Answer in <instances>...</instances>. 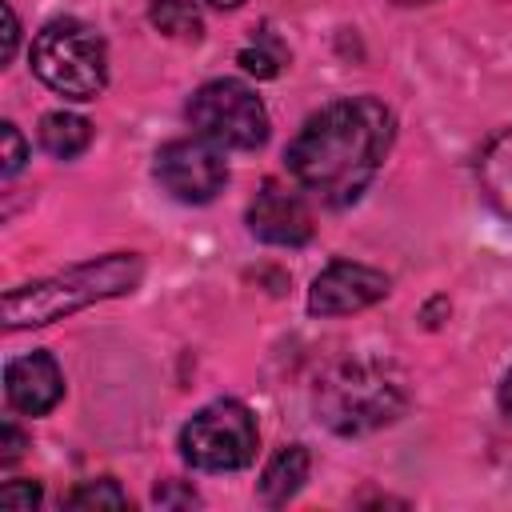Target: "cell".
Here are the masks:
<instances>
[{"label": "cell", "mask_w": 512, "mask_h": 512, "mask_svg": "<svg viewBox=\"0 0 512 512\" xmlns=\"http://www.w3.org/2000/svg\"><path fill=\"white\" fill-rule=\"evenodd\" d=\"M0 140H4V176H16L20 168H24V140H20V132H16V124H0Z\"/></svg>", "instance_id": "ac0fdd59"}, {"label": "cell", "mask_w": 512, "mask_h": 512, "mask_svg": "<svg viewBox=\"0 0 512 512\" xmlns=\"http://www.w3.org/2000/svg\"><path fill=\"white\" fill-rule=\"evenodd\" d=\"M92 144V124L76 112H48L40 120V148L56 160H72Z\"/></svg>", "instance_id": "4fadbf2b"}, {"label": "cell", "mask_w": 512, "mask_h": 512, "mask_svg": "<svg viewBox=\"0 0 512 512\" xmlns=\"http://www.w3.org/2000/svg\"><path fill=\"white\" fill-rule=\"evenodd\" d=\"M144 260L136 252H112L88 264H76L68 272H56L36 284H20L4 296V324L8 328H36L52 324L60 316H72L96 300L124 296L140 284Z\"/></svg>", "instance_id": "7a4b0ae2"}, {"label": "cell", "mask_w": 512, "mask_h": 512, "mask_svg": "<svg viewBox=\"0 0 512 512\" xmlns=\"http://www.w3.org/2000/svg\"><path fill=\"white\" fill-rule=\"evenodd\" d=\"M156 180L164 184V192H172L184 204H208L224 188L228 168H224L216 144H208V140H172L156 152Z\"/></svg>", "instance_id": "52a82bcc"}, {"label": "cell", "mask_w": 512, "mask_h": 512, "mask_svg": "<svg viewBox=\"0 0 512 512\" xmlns=\"http://www.w3.org/2000/svg\"><path fill=\"white\" fill-rule=\"evenodd\" d=\"M32 72L64 100H96L108 84V48L84 20H52L32 40Z\"/></svg>", "instance_id": "277c9868"}, {"label": "cell", "mask_w": 512, "mask_h": 512, "mask_svg": "<svg viewBox=\"0 0 512 512\" xmlns=\"http://www.w3.org/2000/svg\"><path fill=\"white\" fill-rule=\"evenodd\" d=\"M384 296H388V276L380 268H368L356 260H336L312 280L308 312L312 316H352V312L372 308Z\"/></svg>", "instance_id": "ba28073f"}, {"label": "cell", "mask_w": 512, "mask_h": 512, "mask_svg": "<svg viewBox=\"0 0 512 512\" xmlns=\"http://www.w3.org/2000/svg\"><path fill=\"white\" fill-rule=\"evenodd\" d=\"M304 480H308V452L300 444H288L268 460V468L260 476V500L264 504H288Z\"/></svg>", "instance_id": "7c38bea8"}, {"label": "cell", "mask_w": 512, "mask_h": 512, "mask_svg": "<svg viewBox=\"0 0 512 512\" xmlns=\"http://www.w3.org/2000/svg\"><path fill=\"white\" fill-rule=\"evenodd\" d=\"M240 64H244L252 76H276L280 64H284V48H280L272 36H264L260 44H248V48L240 52Z\"/></svg>", "instance_id": "2e32d148"}, {"label": "cell", "mask_w": 512, "mask_h": 512, "mask_svg": "<svg viewBox=\"0 0 512 512\" xmlns=\"http://www.w3.org/2000/svg\"><path fill=\"white\" fill-rule=\"evenodd\" d=\"M0 448H4V452H0V460H4V464H8V460H16V456L24 452V436H20V428H16L12 420H4V428H0Z\"/></svg>", "instance_id": "d6986e66"}, {"label": "cell", "mask_w": 512, "mask_h": 512, "mask_svg": "<svg viewBox=\"0 0 512 512\" xmlns=\"http://www.w3.org/2000/svg\"><path fill=\"white\" fill-rule=\"evenodd\" d=\"M188 124L216 148H260L268 140V112L240 80H208L188 100Z\"/></svg>", "instance_id": "5b68a950"}, {"label": "cell", "mask_w": 512, "mask_h": 512, "mask_svg": "<svg viewBox=\"0 0 512 512\" xmlns=\"http://www.w3.org/2000/svg\"><path fill=\"white\" fill-rule=\"evenodd\" d=\"M0 12H4V44H0V60H12V52H16V40H20V24H16V12H12V4H4Z\"/></svg>", "instance_id": "ffe728a7"}, {"label": "cell", "mask_w": 512, "mask_h": 512, "mask_svg": "<svg viewBox=\"0 0 512 512\" xmlns=\"http://www.w3.org/2000/svg\"><path fill=\"white\" fill-rule=\"evenodd\" d=\"M68 508H128V496L116 480H84L80 488H72V496L64 500Z\"/></svg>", "instance_id": "9a60e30c"}, {"label": "cell", "mask_w": 512, "mask_h": 512, "mask_svg": "<svg viewBox=\"0 0 512 512\" xmlns=\"http://www.w3.org/2000/svg\"><path fill=\"white\" fill-rule=\"evenodd\" d=\"M396 4H428V0H396Z\"/></svg>", "instance_id": "603a6c76"}, {"label": "cell", "mask_w": 512, "mask_h": 512, "mask_svg": "<svg viewBox=\"0 0 512 512\" xmlns=\"http://www.w3.org/2000/svg\"><path fill=\"white\" fill-rule=\"evenodd\" d=\"M36 504H40L36 480H12L0 488V508H36Z\"/></svg>", "instance_id": "e0dca14e"}, {"label": "cell", "mask_w": 512, "mask_h": 512, "mask_svg": "<svg viewBox=\"0 0 512 512\" xmlns=\"http://www.w3.org/2000/svg\"><path fill=\"white\" fill-rule=\"evenodd\" d=\"M208 4H212V8H240L244 0H208Z\"/></svg>", "instance_id": "7402d4cb"}, {"label": "cell", "mask_w": 512, "mask_h": 512, "mask_svg": "<svg viewBox=\"0 0 512 512\" xmlns=\"http://www.w3.org/2000/svg\"><path fill=\"white\" fill-rule=\"evenodd\" d=\"M500 412L512 420V368H508V376H504V384H500Z\"/></svg>", "instance_id": "44dd1931"}, {"label": "cell", "mask_w": 512, "mask_h": 512, "mask_svg": "<svg viewBox=\"0 0 512 512\" xmlns=\"http://www.w3.org/2000/svg\"><path fill=\"white\" fill-rule=\"evenodd\" d=\"M180 452L200 472H236L256 456V420L240 400L204 404L184 424Z\"/></svg>", "instance_id": "8992f818"}, {"label": "cell", "mask_w": 512, "mask_h": 512, "mask_svg": "<svg viewBox=\"0 0 512 512\" xmlns=\"http://www.w3.org/2000/svg\"><path fill=\"white\" fill-rule=\"evenodd\" d=\"M4 396L24 416H44L64 396V372L48 352H28L8 364L4 372Z\"/></svg>", "instance_id": "30bf717a"}, {"label": "cell", "mask_w": 512, "mask_h": 512, "mask_svg": "<svg viewBox=\"0 0 512 512\" xmlns=\"http://www.w3.org/2000/svg\"><path fill=\"white\" fill-rule=\"evenodd\" d=\"M248 228L264 244L296 248V244H304L312 236V212L300 200V192L284 188L280 180H264L256 200L248 204Z\"/></svg>", "instance_id": "9c48e42d"}, {"label": "cell", "mask_w": 512, "mask_h": 512, "mask_svg": "<svg viewBox=\"0 0 512 512\" xmlns=\"http://www.w3.org/2000/svg\"><path fill=\"white\" fill-rule=\"evenodd\" d=\"M408 404V380L388 360H344L316 384V420L336 436H368Z\"/></svg>", "instance_id": "3957f363"}, {"label": "cell", "mask_w": 512, "mask_h": 512, "mask_svg": "<svg viewBox=\"0 0 512 512\" xmlns=\"http://www.w3.org/2000/svg\"><path fill=\"white\" fill-rule=\"evenodd\" d=\"M152 24L176 40H196L200 36V12L192 8V0H152Z\"/></svg>", "instance_id": "5bb4252c"}, {"label": "cell", "mask_w": 512, "mask_h": 512, "mask_svg": "<svg viewBox=\"0 0 512 512\" xmlns=\"http://www.w3.org/2000/svg\"><path fill=\"white\" fill-rule=\"evenodd\" d=\"M392 144V112L372 96L324 104L288 144V172L332 208L360 200Z\"/></svg>", "instance_id": "6da1fadb"}, {"label": "cell", "mask_w": 512, "mask_h": 512, "mask_svg": "<svg viewBox=\"0 0 512 512\" xmlns=\"http://www.w3.org/2000/svg\"><path fill=\"white\" fill-rule=\"evenodd\" d=\"M480 188H484L488 204L512 220V124L504 132H496L488 140V148L480 152Z\"/></svg>", "instance_id": "8fae6325"}]
</instances>
